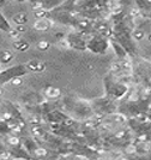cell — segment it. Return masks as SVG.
Instances as JSON below:
<instances>
[{
  "instance_id": "cell-11",
  "label": "cell",
  "mask_w": 151,
  "mask_h": 160,
  "mask_svg": "<svg viewBox=\"0 0 151 160\" xmlns=\"http://www.w3.org/2000/svg\"><path fill=\"white\" fill-rule=\"evenodd\" d=\"M122 136H124V131H120V133L116 134V137H119V138H121Z\"/></svg>"
},
{
  "instance_id": "cell-12",
  "label": "cell",
  "mask_w": 151,
  "mask_h": 160,
  "mask_svg": "<svg viewBox=\"0 0 151 160\" xmlns=\"http://www.w3.org/2000/svg\"><path fill=\"white\" fill-rule=\"evenodd\" d=\"M148 40H149V41H150V42H151V34H150V35L148 36Z\"/></svg>"
},
{
  "instance_id": "cell-8",
  "label": "cell",
  "mask_w": 151,
  "mask_h": 160,
  "mask_svg": "<svg viewBox=\"0 0 151 160\" xmlns=\"http://www.w3.org/2000/svg\"><path fill=\"white\" fill-rule=\"evenodd\" d=\"M35 16L37 17V19H45L46 11H45L43 8H41V10H36V11H35Z\"/></svg>"
},
{
  "instance_id": "cell-2",
  "label": "cell",
  "mask_w": 151,
  "mask_h": 160,
  "mask_svg": "<svg viewBox=\"0 0 151 160\" xmlns=\"http://www.w3.org/2000/svg\"><path fill=\"white\" fill-rule=\"evenodd\" d=\"M48 27H49V23H48V21H46V19H37L34 24V28L36 30H42V32L47 30Z\"/></svg>"
},
{
  "instance_id": "cell-7",
  "label": "cell",
  "mask_w": 151,
  "mask_h": 160,
  "mask_svg": "<svg viewBox=\"0 0 151 160\" xmlns=\"http://www.w3.org/2000/svg\"><path fill=\"white\" fill-rule=\"evenodd\" d=\"M49 42L48 41H45V40H42V41H40L38 44H37V48L38 49H41V51H46V49H48L49 48Z\"/></svg>"
},
{
  "instance_id": "cell-6",
  "label": "cell",
  "mask_w": 151,
  "mask_h": 160,
  "mask_svg": "<svg viewBox=\"0 0 151 160\" xmlns=\"http://www.w3.org/2000/svg\"><path fill=\"white\" fill-rule=\"evenodd\" d=\"M13 46H15L17 49H19V51H25V49L29 48V45H28L26 42H24V41H17V42L13 44Z\"/></svg>"
},
{
  "instance_id": "cell-3",
  "label": "cell",
  "mask_w": 151,
  "mask_h": 160,
  "mask_svg": "<svg viewBox=\"0 0 151 160\" xmlns=\"http://www.w3.org/2000/svg\"><path fill=\"white\" fill-rule=\"evenodd\" d=\"M13 58L12 53L7 51V49H4V51H0V63H8L11 62V59Z\"/></svg>"
},
{
  "instance_id": "cell-10",
  "label": "cell",
  "mask_w": 151,
  "mask_h": 160,
  "mask_svg": "<svg viewBox=\"0 0 151 160\" xmlns=\"http://www.w3.org/2000/svg\"><path fill=\"white\" fill-rule=\"evenodd\" d=\"M36 154H37V155H46L47 152H46V149L40 148V149H37V151H36Z\"/></svg>"
},
{
  "instance_id": "cell-1",
  "label": "cell",
  "mask_w": 151,
  "mask_h": 160,
  "mask_svg": "<svg viewBox=\"0 0 151 160\" xmlns=\"http://www.w3.org/2000/svg\"><path fill=\"white\" fill-rule=\"evenodd\" d=\"M28 66L33 70V71H36V72H41L46 69V65L42 63V62H38V60H33L28 64Z\"/></svg>"
},
{
  "instance_id": "cell-4",
  "label": "cell",
  "mask_w": 151,
  "mask_h": 160,
  "mask_svg": "<svg viewBox=\"0 0 151 160\" xmlns=\"http://www.w3.org/2000/svg\"><path fill=\"white\" fill-rule=\"evenodd\" d=\"M13 22L18 25H23L26 22V15L24 12H18L17 15L13 16Z\"/></svg>"
},
{
  "instance_id": "cell-9",
  "label": "cell",
  "mask_w": 151,
  "mask_h": 160,
  "mask_svg": "<svg viewBox=\"0 0 151 160\" xmlns=\"http://www.w3.org/2000/svg\"><path fill=\"white\" fill-rule=\"evenodd\" d=\"M133 36H134L136 40H142V39H144V33L142 30H136Z\"/></svg>"
},
{
  "instance_id": "cell-5",
  "label": "cell",
  "mask_w": 151,
  "mask_h": 160,
  "mask_svg": "<svg viewBox=\"0 0 151 160\" xmlns=\"http://www.w3.org/2000/svg\"><path fill=\"white\" fill-rule=\"evenodd\" d=\"M46 95L48 98H58L60 95V89H58L55 87H49L46 91Z\"/></svg>"
}]
</instances>
